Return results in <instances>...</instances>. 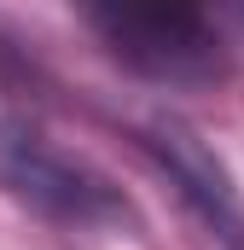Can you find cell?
<instances>
[{"label":"cell","instance_id":"7a4b0ae2","mask_svg":"<svg viewBox=\"0 0 244 250\" xmlns=\"http://www.w3.org/2000/svg\"><path fill=\"white\" fill-rule=\"evenodd\" d=\"M0 192L59 227H128L134 204L87 157L64 151L41 123L0 99Z\"/></svg>","mask_w":244,"mask_h":250},{"label":"cell","instance_id":"6da1fadb","mask_svg":"<svg viewBox=\"0 0 244 250\" xmlns=\"http://www.w3.org/2000/svg\"><path fill=\"white\" fill-rule=\"evenodd\" d=\"M81 23L99 35V47L117 64H128L145 82L163 87H203L227 76V35L215 23V12L181 6V0H111V6H87Z\"/></svg>","mask_w":244,"mask_h":250},{"label":"cell","instance_id":"3957f363","mask_svg":"<svg viewBox=\"0 0 244 250\" xmlns=\"http://www.w3.org/2000/svg\"><path fill=\"white\" fill-rule=\"evenodd\" d=\"M140 151L163 169V181L181 192V204L209 227L215 245L244 250V192L233 187L227 163L203 146L198 128L175 123V117H157V123L140 128Z\"/></svg>","mask_w":244,"mask_h":250}]
</instances>
